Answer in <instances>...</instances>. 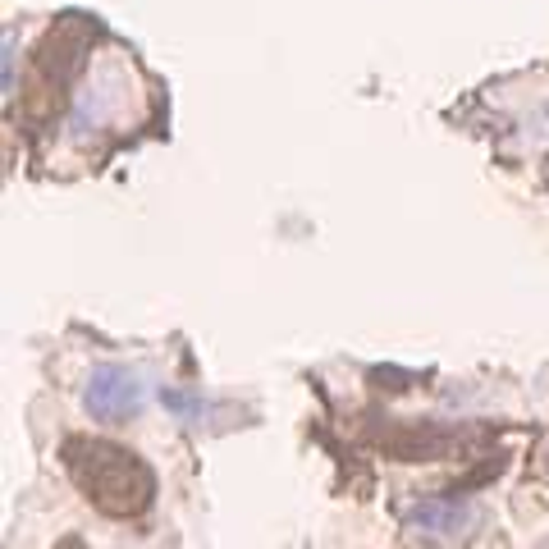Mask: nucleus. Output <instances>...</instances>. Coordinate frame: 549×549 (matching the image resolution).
<instances>
[{
  "mask_svg": "<svg viewBox=\"0 0 549 549\" xmlns=\"http://www.w3.org/2000/svg\"><path fill=\"white\" fill-rule=\"evenodd\" d=\"M65 467L87 495V504L101 508L106 517H138L156 499V472L115 440L74 435V440H65Z\"/></svg>",
  "mask_w": 549,
  "mask_h": 549,
  "instance_id": "1",
  "label": "nucleus"
},
{
  "mask_svg": "<svg viewBox=\"0 0 549 549\" xmlns=\"http://www.w3.org/2000/svg\"><path fill=\"white\" fill-rule=\"evenodd\" d=\"M147 403V385L133 366H119V362H106V366H92V376L83 385V408L92 421L101 426H124L133 421Z\"/></svg>",
  "mask_w": 549,
  "mask_h": 549,
  "instance_id": "2",
  "label": "nucleus"
},
{
  "mask_svg": "<svg viewBox=\"0 0 549 549\" xmlns=\"http://www.w3.org/2000/svg\"><path fill=\"white\" fill-rule=\"evenodd\" d=\"M472 517L476 513L467 504H458V499H421V504L408 508V527L431 540H453L472 527Z\"/></svg>",
  "mask_w": 549,
  "mask_h": 549,
  "instance_id": "3",
  "label": "nucleus"
}]
</instances>
